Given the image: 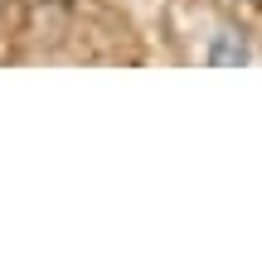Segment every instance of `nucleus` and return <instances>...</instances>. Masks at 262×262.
<instances>
[{"label": "nucleus", "instance_id": "nucleus-1", "mask_svg": "<svg viewBox=\"0 0 262 262\" xmlns=\"http://www.w3.org/2000/svg\"><path fill=\"white\" fill-rule=\"evenodd\" d=\"M209 63L214 68H238V63H253V49H248V39L238 34V29H219L214 39H209Z\"/></svg>", "mask_w": 262, "mask_h": 262}]
</instances>
